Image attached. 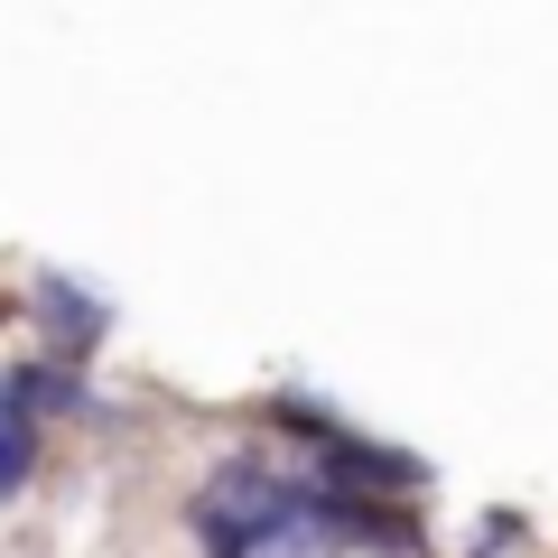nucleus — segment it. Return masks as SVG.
Here are the masks:
<instances>
[{
    "label": "nucleus",
    "instance_id": "f257e3e1",
    "mask_svg": "<svg viewBox=\"0 0 558 558\" xmlns=\"http://www.w3.org/2000/svg\"><path fill=\"white\" fill-rule=\"evenodd\" d=\"M299 502H307V484H279L270 465L223 457L215 475H205V494L186 502V521H196V549L205 558H260L289 521H299Z\"/></svg>",
    "mask_w": 558,
    "mask_h": 558
},
{
    "label": "nucleus",
    "instance_id": "39448f33",
    "mask_svg": "<svg viewBox=\"0 0 558 558\" xmlns=\"http://www.w3.org/2000/svg\"><path fill=\"white\" fill-rule=\"evenodd\" d=\"M28 465H38V418H28L20 400L0 391V502L28 484Z\"/></svg>",
    "mask_w": 558,
    "mask_h": 558
},
{
    "label": "nucleus",
    "instance_id": "f03ea898",
    "mask_svg": "<svg viewBox=\"0 0 558 558\" xmlns=\"http://www.w3.org/2000/svg\"><path fill=\"white\" fill-rule=\"evenodd\" d=\"M317 484H344V494H428V465L400 457V447L354 438V428H336V438L317 447Z\"/></svg>",
    "mask_w": 558,
    "mask_h": 558
},
{
    "label": "nucleus",
    "instance_id": "423d86ee",
    "mask_svg": "<svg viewBox=\"0 0 558 558\" xmlns=\"http://www.w3.org/2000/svg\"><path fill=\"white\" fill-rule=\"evenodd\" d=\"M270 418H279V428H289L299 447H326V438L344 428L336 410H317V400H299V391H279V400H270Z\"/></svg>",
    "mask_w": 558,
    "mask_h": 558
},
{
    "label": "nucleus",
    "instance_id": "20e7f679",
    "mask_svg": "<svg viewBox=\"0 0 558 558\" xmlns=\"http://www.w3.org/2000/svg\"><path fill=\"white\" fill-rule=\"evenodd\" d=\"M0 391L20 400L28 418H75V410H94V391L75 381V363H20V373L0 381Z\"/></svg>",
    "mask_w": 558,
    "mask_h": 558
},
{
    "label": "nucleus",
    "instance_id": "7ed1b4c3",
    "mask_svg": "<svg viewBox=\"0 0 558 558\" xmlns=\"http://www.w3.org/2000/svg\"><path fill=\"white\" fill-rule=\"evenodd\" d=\"M38 317H47V354H57V363H84V354L102 344V326H112V307L84 299L65 270H47V279H38Z\"/></svg>",
    "mask_w": 558,
    "mask_h": 558
}]
</instances>
